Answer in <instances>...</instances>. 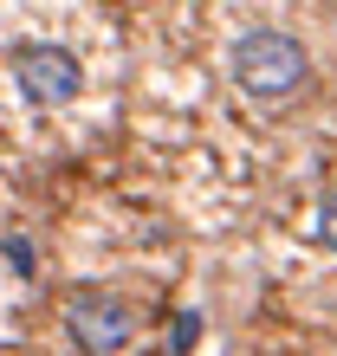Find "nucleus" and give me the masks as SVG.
<instances>
[{"label": "nucleus", "mask_w": 337, "mask_h": 356, "mask_svg": "<svg viewBox=\"0 0 337 356\" xmlns=\"http://www.w3.org/2000/svg\"><path fill=\"white\" fill-rule=\"evenodd\" d=\"M227 78H234L246 97L279 104V97H292L311 78V52L285 26H246L234 39V52H227Z\"/></svg>", "instance_id": "f257e3e1"}, {"label": "nucleus", "mask_w": 337, "mask_h": 356, "mask_svg": "<svg viewBox=\"0 0 337 356\" xmlns=\"http://www.w3.org/2000/svg\"><path fill=\"white\" fill-rule=\"evenodd\" d=\"M7 72H13L19 97L39 104V111H58V104H72L84 91V65L65 46H52V39H19L7 52Z\"/></svg>", "instance_id": "f03ea898"}, {"label": "nucleus", "mask_w": 337, "mask_h": 356, "mask_svg": "<svg viewBox=\"0 0 337 356\" xmlns=\"http://www.w3.org/2000/svg\"><path fill=\"white\" fill-rule=\"evenodd\" d=\"M65 330L78 337L84 356H123V343L136 337V311L130 298H117L104 285H78L65 298Z\"/></svg>", "instance_id": "7ed1b4c3"}, {"label": "nucleus", "mask_w": 337, "mask_h": 356, "mask_svg": "<svg viewBox=\"0 0 337 356\" xmlns=\"http://www.w3.org/2000/svg\"><path fill=\"white\" fill-rule=\"evenodd\" d=\"M311 240H318V246H331V188L318 195V234H311Z\"/></svg>", "instance_id": "20e7f679"}]
</instances>
